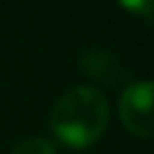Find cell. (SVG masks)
Returning a JSON list of instances; mask_svg holds the SVG:
<instances>
[{
    "instance_id": "1",
    "label": "cell",
    "mask_w": 154,
    "mask_h": 154,
    "mask_svg": "<svg viewBox=\"0 0 154 154\" xmlns=\"http://www.w3.org/2000/svg\"><path fill=\"white\" fill-rule=\"evenodd\" d=\"M109 125L106 97L93 86H72L57 100L50 127L63 145L72 149L91 147Z\"/></svg>"
},
{
    "instance_id": "2",
    "label": "cell",
    "mask_w": 154,
    "mask_h": 154,
    "mask_svg": "<svg viewBox=\"0 0 154 154\" xmlns=\"http://www.w3.org/2000/svg\"><path fill=\"white\" fill-rule=\"evenodd\" d=\"M152 82H136L127 86L120 95V120L127 127V131L149 138L154 134L152 120Z\"/></svg>"
},
{
    "instance_id": "3",
    "label": "cell",
    "mask_w": 154,
    "mask_h": 154,
    "mask_svg": "<svg viewBox=\"0 0 154 154\" xmlns=\"http://www.w3.org/2000/svg\"><path fill=\"white\" fill-rule=\"evenodd\" d=\"M11 154H57V147L45 138H27L20 140Z\"/></svg>"
}]
</instances>
